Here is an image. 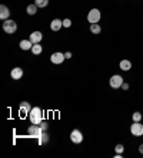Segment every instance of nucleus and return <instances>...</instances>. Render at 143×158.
I'll return each mask as SVG.
<instances>
[{"instance_id":"15","label":"nucleus","mask_w":143,"mask_h":158,"mask_svg":"<svg viewBox=\"0 0 143 158\" xmlns=\"http://www.w3.org/2000/svg\"><path fill=\"white\" fill-rule=\"evenodd\" d=\"M119 67H120V70H123V71H129L132 69V63L129 61V60H122V61L119 63Z\"/></svg>"},{"instance_id":"4","label":"nucleus","mask_w":143,"mask_h":158,"mask_svg":"<svg viewBox=\"0 0 143 158\" xmlns=\"http://www.w3.org/2000/svg\"><path fill=\"white\" fill-rule=\"evenodd\" d=\"M109 84H110V87L114 88V90L122 88V84H123V77L119 76V74H113V76L110 77V80H109Z\"/></svg>"},{"instance_id":"14","label":"nucleus","mask_w":143,"mask_h":158,"mask_svg":"<svg viewBox=\"0 0 143 158\" xmlns=\"http://www.w3.org/2000/svg\"><path fill=\"white\" fill-rule=\"evenodd\" d=\"M19 47L22 48V50H25V52H27V50H32V47H33V43H32L29 39H25V40H20V43H19Z\"/></svg>"},{"instance_id":"13","label":"nucleus","mask_w":143,"mask_h":158,"mask_svg":"<svg viewBox=\"0 0 143 158\" xmlns=\"http://www.w3.org/2000/svg\"><path fill=\"white\" fill-rule=\"evenodd\" d=\"M62 27H63V20H60V19H53L51 20V23H50L51 31H59Z\"/></svg>"},{"instance_id":"16","label":"nucleus","mask_w":143,"mask_h":158,"mask_svg":"<svg viewBox=\"0 0 143 158\" xmlns=\"http://www.w3.org/2000/svg\"><path fill=\"white\" fill-rule=\"evenodd\" d=\"M89 30H90V33L92 34H100V31H102V26H100L99 23H93V24H90Z\"/></svg>"},{"instance_id":"10","label":"nucleus","mask_w":143,"mask_h":158,"mask_svg":"<svg viewBox=\"0 0 143 158\" xmlns=\"http://www.w3.org/2000/svg\"><path fill=\"white\" fill-rule=\"evenodd\" d=\"M9 19H10V9L6 4H0V20L4 22V20H9Z\"/></svg>"},{"instance_id":"6","label":"nucleus","mask_w":143,"mask_h":158,"mask_svg":"<svg viewBox=\"0 0 143 158\" xmlns=\"http://www.w3.org/2000/svg\"><path fill=\"white\" fill-rule=\"evenodd\" d=\"M130 132H132V135L135 137H142L143 135V124L142 123H135L133 121V124L130 125Z\"/></svg>"},{"instance_id":"1","label":"nucleus","mask_w":143,"mask_h":158,"mask_svg":"<svg viewBox=\"0 0 143 158\" xmlns=\"http://www.w3.org/2000/svg\"><path fill=\"white\" fill-rule=\"evenodd\" d=\"M29 118H30V123L32 124H40L43 121V111H42L40 107H33L32 111L29 113Z\"/></svg>"},{"instance_id":"12","label":"nucleus","mask_w":143,"mask_h":158,"mask_svg":"<svg viewBox=\"0 0 143 158\" xmlns=\"http://www.w3.org/2000/svg\"><path fill=\"white\" fill-rule=\"evenodd\" d=\"M29 40L32 41L33 44L40 43V41L43 40V33H42V31H39V30H36V31H32V34H30V37H29Z\"/></svg>"},{"instance_id":"17","label":"nucleus","mask_w":143,"mask_h":158,"mask_svg":"<svg viewBox=\"0 0 143 158\" xmlns=\"http://www.w3.org/2000/svg\"><path fill=\"white\" fill-rule=\"evenodd\" d=\"M37 9H39V7H37L34 3L33 4H29V6H27V9H26V13H27L29 16H34L37 13Z\"/></svg>"},{"instance_id":"9","label":"nucleus","mask_w":143,"mask_h":158,"mask_svg":"<svg viewBox=\"0 0 143 158\" xmlns=\"http://www.w3.org/2000/svg\"><path fill=\"white\" fill-rule=\"evenodd\" d=\"M32 108H33V107L30 106L27 101H22L20 106H19V114L20 115H27L30 111H32Z\"/></svg>"},{"instance_id":"26","label":"nucleus","mask_w":143,"mask_h":158,"mask_svg":"<svg viewBox=\"0 0 143 158\" xmlns=\"http://www.w3.org/2000/svg\"><path fill=\"white\" fill-rule=\"evenodd\" d=\"M65 57L66 59H72V52H66L65 53Z\"/></svg>"},{"instance_id":"24","label":"nucleus","mask_w":143,"mask_h":158,"mask_svg":"<svg viewBox=\"0 0 143 158\" xmlns=\"http://www.w3.org/2000/svg\"><path fill=\"white\" fill-rule=\"evenodd\" d=\"M72 26V20L70 19H65L63 20V27H70Z\"/></svg>"},{"instance_id":"19","label":"nucleus","mask_w":143,"mask_h":158,"mask_svg":"<svg viewBox=\"0 0 143 158\" xmlns=\"http://www.w3.org/2000/svg\"><path fill=\"white\" fill-rule=\"evenodd\" d=\"M34 4H36L39 9H44L49 4V0H34Z\"/></svg>"},{"instance_id":"3","label":"nucleus","mask_w":143,"mask_h":158,"mask_svg":"<svg viewBox=\"0 0 143 158\" xmlns=\"http://www.w3.org/2000/svg\"><path fill=\"white\" fill-rule=\"evenodd\" d=\"M100 19H102V13H100L99 9H92V10L89 11L87 22L90 23V24H93V23H99Z\"/></svg>"},{"instance_id":"22","label":"nucleus","mask_w":143,"mask_h":158,"mask_svg":"<svg viewBox=\"0 0 143 158\" xmlns=\"http://www.w3.org/2000/svg\"><path fill=\"white\" fill-rule=\"evenodd\" d=\"M114 151H116L118 154H123V152H125V145H123V144H118V145L114 147Z\"/></svg>"},{"instance_id":"27","label":"nucleus","mask_w":143,"mask_h":158,"mask_svg":"<svg viewBox=\"0 0 143 158\" xmlns=\"http://www.w3.org/2000/svg\"><path fill=\"white\" fill-rule=\"evenodd\" d=\"M139 152L140 154H143V144H140L139 145Z\"/></svg>"},{"instance_id":"23","label":"nucleus","mask_w":143,"mask_h":158,"mask_svg":"<svg viewBox=\"0 0 143 158\" xmlns=\"http://www.w3.org/2000/svg\"><path fill=\"white\" fill-rule=\"evenodd\" d=\"M39 125H40V127H42V130H43V131H47V128H49V124H47V121H42Z\"/></svg>"},{"instance_id":"20","label":"nucleus","mask_w":143,"mask_h":158,"mask_svg":"<svg viewBox=\"0 0 143 158\" xmlns=\"http://www.w3.org/2000/svg\"><path fill=\"white\" fill-rule=\"evenodd\" d=\"M142 118H143V115H142V113H139V111H135V113L132 114V120L135 123L142 121Z\"/></svg>"},{"instance_id":"25","label":"nucleus","mask_w":143,"mask_h":158,"mask_svg":"<svg viewBox=\"0 0 143 158\" xmlns=\"http://www.w3.org/2000/svg\"><path fill=\"white\" fill-rule=\"evenodd\" d=\"M122 88H123V90H129V83H126V81H123V84H122Z\"/></svg>"},{"instance_id":"11","label":"nucleus","mask_w":143,"mask_h":158,"mask_svg":"<svg viewBox=\"0 0 143 158\" xmlns=\"http://www.w3.org/2000/svg\"><path fill=\"white\" fill-rule=\"evenodd\" d=\"M23 76H25V71H23L22 67H15V69H11L10 77L13 78V80H20Z\"/></svg>"},{"instance_id":"2","label":"nucleus","mask_w":143,"mask_h":158,"mask_svg":"<svg viewBox=\"0 0 143 158\" xmlns=\"http://www.w3.org/2000/svg\"><path fill=\"white\" fill-rule=\"evenodd\" d=\"M3 30H4V33H6V34L16 33V30H17V23H16L15 20H11V19L4 20V22H3Z\"/></svg>"},{"instance_id":"5","label":"nucleus","mask_w":143,"mask_h":158,"mask_svg":"<svg viewBox=\"0 0 143 158\" xmlns=\"http://www.w3.org/2000/svg\"><path fill=\"white\" fill-rule=\"evenodd\" d=\"M43 132L44 131L42 130V127L40 125H37V124H32L29 128H27V134H29L30 137H37V138H39Z\"/></svg>"},{"instance_id":"21","label":"nucleus","mask_w":143,"mask_h":158,"mask_svg":"<svg viewBox=\"0 0 143 158\" xmlns=\"http://www.w3.org/2000/svg\"><path fill=\"white\" fill-rule=\"evenodd\" d=\"M47 141H49V135H47V134H46V131H44L43 134H42V135L39 137V144H40V145H42V144H46V143H47Z\"/></svg>"},{"instance_id":"18","label":"nucleus","mask_w":143,"mask_h":158,"mask_svg":"<svg viewBox=\"0 0 143 158\" xmlns=\"http://www.w3.org/2000/svg\"><path fill=\"white\" fill-rule=\"evenodd\" d=\"M42 52H43V46H40V43L33 44V47H32V53H33L34 56H39Z\"/></svg>"},{"instance_id":"7","label":"nucleus","mask_w":143,"mask_h":158,"mask_svg":"<svg viewBox=\"0 0 143 158\" xmlns=\"http://www.w3.org/2000/svg\"><path fill=\"white\" fill-rule=\"evenodd\" d=\"M65 60H66V57H65V53H62V52H56L50 56V61L53 64H62Z\"/></svg>"},{"instance_id":"8","label":"nucleus","mask_w":143,"mask_h":158,"mask_svg":"<svg viewBox=\"0 0 143 158\" xmlns=\"http://www.w3.org/2000/svg\"><path fill=\"white\" fill-rule=\"evenodd\" d=\"M70 140L73 144H80L83 141V134H82L80 130H73L70 132Z\"/></svg>"}]
</instances>
